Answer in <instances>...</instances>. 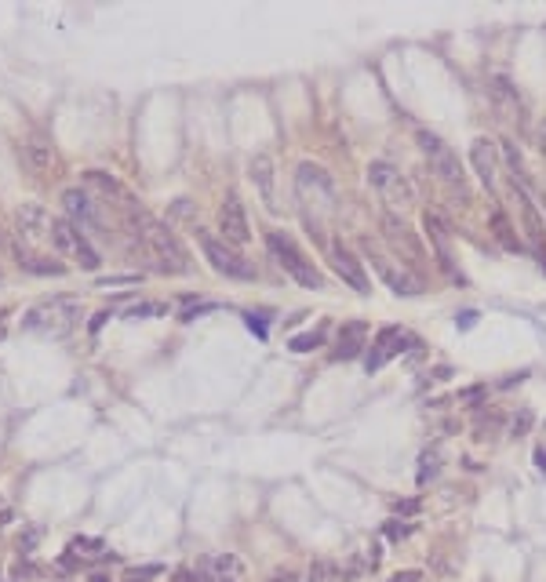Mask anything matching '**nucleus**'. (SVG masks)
I'll use <instances>...</instances> for the list:
<instances>
[{
	"mask_svg": "<svg viewBox=\"0 0 546 582\" xmlns=\"http://www.w3.org/2000/svg\"><path fill=\"white\" fill-rule=\"evenodd\" d=\"M128 226L135 229V236L146 244V255L153 258V262H160V273H190V255H186V248L179 244V236L167 229L160 219H153L150 211H128Z\"/></svg>",
	"mask_w": 546,
	"mask_h": 582,
	"instance_id": "obj_1",
	"label": "nucleus"
},
{
	"mask_svg": "<svg viewBox=\"0 0 546 582\" xmlns=\"http://www.w3.org/2000/svg\"><path fill=\"white\" fill-rule=\"evenodd\" d=\"M419 149L426 153L430 160V171L437 175V182L445 186L448 193H455L463 204H470V179H466V171H463V160H459V153L445 142V139H437L433 132H419Z\"/></svg>",
	"mask_w": 546,
	"mask_h": 582,
	"instance_id": "obj_2",
	"label": "nucleus"
},
{
	"mask_svg": "<svg viewBox=\"0 0 546 582\" xmlns=\"http://www.w3.org/2000/svg\"><path fill=\"white\" fill-rule=\"evenodd\" d=\"M379 229H383V241L390 244V251L401 258V266L415 277V273H423L430 266V255L423 248V241H419V233L401 219V215H393V211H383V219H379Z\"/></svg>",
	"mask_w": 546,
	"mask_h": 582,
	"instance_id": "obj_3",
	"label": "nucleus"
},
{
	"mask_svg": "<svg viewBox=\"0 0 546 582\" xmlns=\"http://www.w3.org/2000/svg\"><path fill=\"white\" fill-rule=\"evenodd\" d=\"M266 248L273 251V258L281 262V270L296 280V284H303V288H313V291H324V277H321V270L306 258V251L291 241L288 233H266Z\"/></svg>",
	"mask_w": 546,
	"mask_h": 582,
	"instance_id": "obj_4",
	"label": "nucleus"
},
{
	"mask_svg": "<svg viewBox=\"0 0 546 582\" xmlns=\"http://www.w3.org/2000/svg\"><path fill=\"white\" fill-rule=\"evenodd\" d=\"M368 182L375 186V193L383 197V204H386V211H408L412 204H415V189H412V182L397 171L390 160H372L368 164Z\"/></svg>",
	"mask_w": 546,
	"mask_h": 582,
	"instance_id": "obj_5",
	"label": "nucleus"
},
{
	"mask_svg": "<svg viewBox=\"0 0 546 582\" xmlns=\"http://www.w3.org/2000/svg\"><path fill=\"white\" fill-rule=\"evenodd\" d=\"M80 320V303L77 298H51V303H40L37 310L26 313V328L30 331H44L51 339L70 335L73 324Z\"/></svg>",
	"mask_w": 546,
	"mask_h": 582,
	"instance_id": "obj_6",
	"label": "nucleus"
},
{
	"mask_svg": "<svg viewBox=\"0 0 546 582\" xmlns=\"http://www.w3.org/2000/svg\"><path fill=\"white\" fill-rule=\"evenodd\" d=\"M197 241H201V251H204L208 262H212L215 273H222L229 280H251L255 277V266H251L244 255H237V248H229L226 241L212 236L208 229H197Z\"/></svg>",
	"mask_w": 546,
	"mask_h": 582,
	"instance_id": "obj_7",
	"label": "nucleus"
},
{
	"mask_svg": "<svg viewBox=\"0 0 546 582\" xmlns=\"http://www.w3.org/2000/svg\"><path fill=\"white\" fill-rule=\"evenodd\" d=\"M296 186H299V197L306 204H317L321 211H331L335 208V182H331V175H328L321 164H310V160L299 164Z\"/></svg>",
	"mask_w": 546,
	"mask_h": 582,
	"instance_id": "obj_8",
	"label": "nucleus"
},
{
	"mask_svg": "<svg viewBox=\"0 0 546 582\" xmlns=\"http://www.w3.org/2000/svg\"><path fill=\"white\" fill-rule=\"evenodd\" d=\"M361 248H364V255H368L372 270L383 277V284H386L393 295H405V298H415V295H423V284H419V277H412L405 266H393L386 255H379V251L372 248V241H368V236L361 241Z\"/></svg>",
	"mask_w": 546,
	"mask_h": 582,
	"instance_id": "obj_9",
	"label": "nucleus"
},
{
	"mask_svg": "<svg viewBox=\"0 0 546 582\" xmlns=\"http://www.w3.org/2000/svg\"><path fill=\"white\" fill-rule=\"evenodd\" d=\"M328 258H331V270L343 277V284H350L357 295H368V291H372V280H368V273H364V262L353 255L350 244H331V248H328Z\"/></svg>",
	"mask_w": 546,
	"mask_h": 582,
	"instance_id": "obj_10",
	"label": "nucleus"
},
{
	"mask_svg": "<svg viewBox=\"0 0 546 582\" xmlns=\"http://www.w3.org/2000/svg\"><path fill=\"white\" fill-rule=\"evenodd\" d=\"M219 233H222V241L229 248H244L248 244L251 229H248V215H244V204H241L237 193H229V197L222 201V208H219Z\"/></svg>",
	"mask_w": 546,
	"mask_h": 582,
	"instance_id": "obj_11",
	"label": "nucleus"
},
{
	"mask_svg": "<svg viewBox=\"0 0 546 582\" xmlns=\"http://www.w3.org/2000/svg\"><path fill=\"white\" fill-rule=\"evenodd\" d=\"M514 193H517V204H521V222H524V233H528V244H532V251L539 255V266H542V273H546V226H542V215H539V208L532 204V193L524 189V186L514 182Z\"/></svg>",
	"mask_w": 546,
	"mask_h": 582,
	"instance_id": "obj_12",
	"label": "nucleus"
},
{
	"mask_svg": "<svg viewBox=\"0 0 546 582\" xmlns=\"http://www.w3.org/2000/svg\"><path fill=\"white\" fill-rule=\"evenodd\" d=\"M423 226H426V233H430V248H433L437 266L445 270L448 277H455V280H459L455 258H452V229L445 226V219H440L437 211H426V215H423Z\"/></svg>",
	"mask_w": 546,
	"mask_h": 582,
	"instance_id": "obj_13",
	"label": "nucleus"
},
{
	"mask_svg": "<svg viewBox=\"0 0 546 582\" xmlns=\"http://www.w3.org/2000/svg\"><path fill=\"white\" fill-rule=\"evenodd\" d=\"M84 186H88V189H95L102 201H113V204H117V208H124V211H135V208H139V204L132 201V193L124 189V186H120L113 175H110V171H99V167L84 171Z\"/></svg>",
	"mask_w": 546,
	"mask_h": 582,
	"instance_id": "obj_14",
	"label": "nucleus"
},
{
	"mask_svg": "<svg viewBox=\"0 0 546 582\" xmlns=\"http://www.w3.org/2000/svg\"><path fill=\"white\" fill-rule=\"evenodd\" d=\"M18 236H23V244L51 241V215L40 204H23L18 208Z\"/></svg>",
	"mask_w": 546,
	"mask_h": 582,
	"instance_id": "obj_15",
	"label": "nucleus"
},
{
	"mask_svg": "<svg viewBox=\"0 0 546 582\" xmlns=\"http://www.w3.org/2000/svg\"><path fill=\"white\" fill-rule=\"evenodd\" d=\"M401 342H405V331L397 328V324L383 328L379 335H375V342H372V353L364 357V368L368 372H379L386 360H393L397 353H401Z\"/></svg>",
	"mask_w": 546,
	"mask_h": 582,
	"instance_id": "obj_16",
	"label": "nucleus"
},
{
	"mask_svg": "<svg viewBox=\"0 0 546 582\" xmlns=\"http://www.w3.org/2000/svg\"><path fill=\"white\" fill-rule=\"evenodd\" d=\"M248 175L251 182L259 186V197L269 211H277V193H273V175H277V167H273V157L269 153H255L248 160Z\"/></svg>",
	"mask_w": 546,
	"mask_h": 582,
	"instance_id": "obj_17",
	"label": "nucleus"
},
{
	"mask_svg": "<svg viewBox=\"0 0 546 582\" xmlns=\"http://www.w3.org/2000/svg\"><path fill=\"white\" fill-rule=\"evenodd\" d=\"M470 164H474V171H477L481 186L495 193V157H492V142H488V139H474V146H470Z\"/></svg>",
	"mask_w": 546,
	"mask_h": 582,
	"instance_id": "obj_18",
	"label": "nucleus"
},
{
	"mask_svg": "<svg viewBox=\"0 0 546 582\" xmlns=\"http://www.w3.org/2000/svg\"><path fill=\"white\" fill-rule=\"evenodd\" d=\"M23 153H26V160H30V167H33V175H48L51 164H55V149H51V142H48L44 135L26 139Z\"/></svg>",
	"mask_w": 546,
	"mask_h": 582,
	"instance_id": "obj_19",
	"label": "nucleus"
},
{
	"mask_svg": "<svg viewBox=\"0 0 546 582\" xmlns=\"http://www.w3.org/2000/svg\"><path fill=\"white\" fill-rule=\"evenodd\" d=\"M364 339H368V324H364V320H350V324H343V331H339V350H335V357H343V360L357 357V353L364 350Z\"/></svg>",
	"mask_w": 546,
	"mask_h": 582,
	"instance_id": "obj_20",
	"label": "nucleus"
},
{
	"mask_svg": "<svg viewBox=\"0 0 546 582\" xmlns=\"http://www.w3.org/2000/svg\"><path fill=\"white\" fill-rule=\"evenodd\" d=\"M62 208H66L70 222H95V204H91L88 193L77 189V186L62 193Z\"/></svg>",
	"mask_w": 546,
	"mask_h": 582,
	"instance_id": "obj_21",
	"label": "nucleus"
},
{
	"mask_svg": "<svg viewBox=\"0 0 546 582\" xmlns=\"http://www.w3.org/2000/svg\"><path fill=\"white\" fill-rule=\"evenodd\" d=\"M80 241H84V233L77 229V222H70V219H51V244H55L58 251L77 255Z\"/></svg>",
	"mask_w": 546,
	"mask_h": 582,
	"instance_id": "obj_22",
	"label": "nucleus"
},
{
	"mask_svg": "<svg viewBox=\"0 0 546 582\" xmlns=\"http://www.w3.org/2000/svg\"><path fill=\"white\" fill-rule=\"evenodd\" d=\"M502 157H507V164H510V171H514V182L528 189V167H524V160H521V149H517L510 139L502 142Z\"/></svg>",
	"mask_w": 546,
	"mask_h": 582,
	"instance_id": "obj_23",
	"label": "nucleus"
},
{
	"mask_svg": "<svg viewBox=\"0 0 546 582\" xmlns=\"http://www.w3.org/2000/svg\"><path fill=\"white\" fill-rule=\"evenodd\" d=\"M492 226H495L499 241L507 244V248H521V241L514 236V229H510V222H507V215H502V211H492Z\"/></svg>",
	"mask_w": 546,
	"mask_h": 582,
	"instance_id": "obj_24",
	"label": "nucleus"
},
{
	"mask_svg": "<svg viewBox=\"0 0 546 582\" xmlns=\"http://www.w3.org/2000/svg\"><path fill=\"white\" fill-rule=\"evenodd\" d=\"M324 342V331H306V335H296L288 342V350H296V353H310V350H317Z\"/></svg>",
	"mask_w": 546,
	"mask_h": 582,
	"instance_id": "obj_25",
	"label": "nucleus"
},
{
	"mask_svg": "<svg viewBox=\"0 0 546 582\" xmlns=\"http://www.w3.org/2000/svg\"><path fill=\"white\" fill-rule=\"evenodd\" d=\"M77 258H80V266L84 270H99V251L88 244V236L80 241V248H77Z\"/></svg>",
	"mask_w": 546,
	"mask_h": 582,
	"instance_id": "obj_26",
	"label": "nucleus"
},
{
	"mask_svg": "<svg viewBox=\"0 0 546 582\" xmlns=\"http://www.w3.org/2000/svg\"><path fill=\"white\" fill-rule=\"evenodd\" d=\"M160 313H167V306H160V303H142V306H132V310H128V320H142V317H160Z\"/></svg>",
	"mask_w": 546,
	"mask_h": 582,
	"instance_id": "obj_27",
	"label": "nucleus"
},
{
	"mask_svg": "<svg viewBox=\"0 0 546 582\" xmlns=\"http://www.w3.org/2000/svg\"><path fill=\"white\" fill-rule=\"evenodd\" d=\"M110 284H139V277H99V288H110Z\"/></svg>",
	"mask_w": 546,
	"mask_h": 582,
	"instance_id": "obj_28",
	"label": "nucleus"
},
{
	"mask_svg": "<svg viewBox=\"0 0 546 582\" xmlns=\"http://www.w3.org/2000/svg\"><path fill=\"white\" fill-rule=\"evenodd\" d=\"M390 582H419V571H397Z\"/></svg>",
	"mask_w": 546,
	"mask_h": 582,
	"instance_id": "obj_29",
	"label": "nucleus"
},
{
	"mask_svg": "<svg viewBox=\"0 0 546 582\" xmlns=\"http://www.w3.org/2000/svg\"><path fill=\"white\" fill-rule=\"evenodd\" d=\"M539 149H542V157H546V120L539 124Z\"/></svg>",
	"mask_w": 546,
	"mask_h": 582,
	"instance_id": "obj_30",
	"label": "nucleus"
},
{
	"mask_svg": "<svg viewBox=\"0 0 546 582\" xmlns=\"http://www.w3.org/2000/svg\"><path fill=\"white\" fill-rule=\"evenodd\" d=\"M535 462H539V469H546V451H535Z\"/></svg>",
	"mask_w": 546,
	"mask_h": 582,
	"instance_id": "obj_31",
	"label": "nucleus"
},
{
	"mask_svg": "<svg viewBox=\"0 0 546 582\" xmlns=\"http://www.w3.org/2000/svg\"><path fill=\"white\" fill-rule=\"evenodd\" d=\"M175 582H190V571H179V575H175Z\"/></svg>",
	"mask_w": 546,
	"mask_h": 582,
	"instance_id": "obj_32",
	"label": "nucleus"
},
{
	"mask_svg": "<svg viewBox=\"0 0 546 582\" xmlns=\"http://www.w3.org/2000/svg\"><path fill=\"white\" fill-rule=\"evenodd\" d=\"M0 335H4V328H0Z\"/></svg>",
	"mask_w": 546,
	"mask_h": 582,
	"instance_id": "obj_33",
	"label": "nucleus"
}]
</instances>
